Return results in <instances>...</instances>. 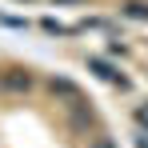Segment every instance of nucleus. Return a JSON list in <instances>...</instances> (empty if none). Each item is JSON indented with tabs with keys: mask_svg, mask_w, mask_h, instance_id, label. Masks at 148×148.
I'll use <instances>...</instances> for the list:
<instances>
[{
	"mask_svg": "<svg viewBox=\"0 0 148 148\" xmlns=\"http://www.w3.org/2000/svg\"><path fill=\"white\" fill-rule=\"evenodd\" d=\"M68 124H72L76 132H88V128L96 124V112H92L84 100H72V104H68Z\"/></svg>",
	"mask_w": 148,
	"mask_h": 148,
	"instance_id": "nucleus-1",
	"label": "nucleus"
},
{
	"mask_svg": "<svg viewBox=\"0 0 148 148\" xmlns=\"http://www.w3.org/2000/svg\"><path fill=\"white\" fill-rule=\"evenodd\" d=\"M0 88H8V92H28L32 88V76L24 68H4L0 72Z\"/></svg>",
	"mask_w": 148,
	"mask_h": 148,
	"instance_id": "nucleus-2",
	"label": "nucleus"
},
{
	"mask_svg": "<svg viewBox=\"0 0 148 148\" xmlns=\"http://www.w3.org/2000/svg\"><path fill=\"white\" fill-rule=\"evenodd\" d=\"M88 68H92L100 80H108V84H120V88H128V80H124V76L116 72V68H112L108 60H100V56H88Z\"/></svg>",
	"mask_w": 148,
	"mask_h": 148,
	"instance_id": "nucleus-3",
	"label": "nucleus"
},
{
	"mask_svg": "<svg viewBox=\"0 0 148 148\" xmlns=\"http://www.w3.org/2000/svg\"><path fill=\"white\" fill-rule=\"evenodd\" d=\"M48 88H52V96H60L64 104H72V100H80V88H76L72 80H64V76H52V80H48Z\"/></svg>",
	"mask_w": 148,
	"mask_h": 148,
	"instance_id": "nucleus-4",
	"label": "nucleus"
},
{
	"mask_svg": "<svg viewBox=\"0 0 148 148\" xmlns=\"http://www.w3.org/2000/svg\"><path fill=\"white\" fill-rule=\"evenodd\" d=\"M120 16H128V20H148V0H124Z\"/></svg>",
	"mask_w": 148,
	"mask_h": 148,
	"instance_id": "nucleus-5",
	"label": "nucleus"
},
{
	"mask_svg": "<svg viewBox=\"0 0 148 148\" xmlns=\"http://www.w3.org/2000/svg\"><path fill=\"white\" fill-rule=\"evenodd\" d=\"M40 24H44V32H60V36H68V32H72V28H64V24H56V20H52V16H44V20H40Z\"/></svg>",
	"mask_w": 148,
	"mask_h": 148,
	"instance_id": "nucleus-6",
	"label": "nucleus"
},
{
	"mask_svg": "<svg viewBox=\"0 0 148 148\" xmlns=\"http://www.w3.org/2000/svg\"><path fill=\"white\" fill-rule=\"evenodd\" d=\"M88 148H116L108 136H88Z\"/></svg>",
	"mask_w": 148,
	"mask_h": 148,
	"instance_id": "nucleus-7",
	"label": "nucleus"
},
{
	"mask_svg": "<svg viewBox=\"0 0 148 148\" xmlns=\"http://www.w3.org/2000/svg\"><path fill=\"white\" fill-rule=\"evenodd\" d=\"M52 4H84V0H52Z\"/></svg>",
	"mask_w": 148,
	"mask_h": 148,
	"instance_id": "nucleus-8",
	"label": "nucleus"
}]
</instances>
